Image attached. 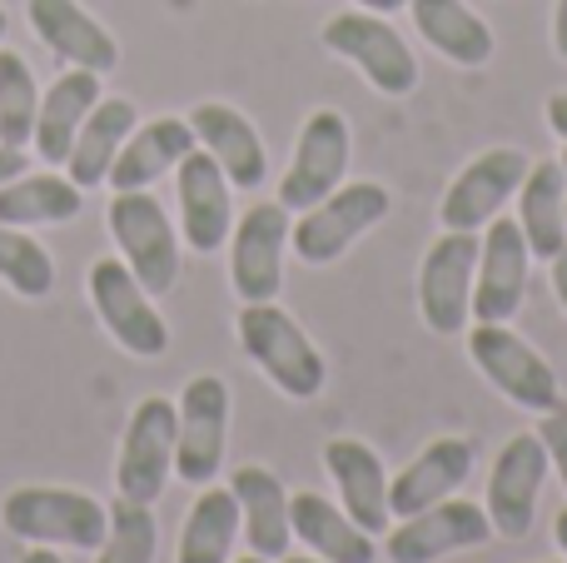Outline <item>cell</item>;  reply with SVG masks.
<instances>
[{
  "instance_id": "obj_1",
  "label": "cell",
  "mask_w": 567,
  "mask_h": 563,
  "mask_svg": "<svg viewBox=\"0 0 567 563\" xmlns=\"http://www.w3.org/2000/svg\"><path fill=\"white\" fill-rule=\"evenodd\" d=\"M0 524L20 544H55V549H100L110 529V509L80 489L60 484H20L0 504Z\"/></svg>"
},
{
  "instance_id": "obj_2",
  "label": "cell",
  "mask_w": 567,
  "mask_h": 563,
  "mask_svg": "<svg viewBox=\"0 0 567 563\" xmlns=\"http://www.w3.org/2000/svg\"><path fill=\"white\" fill-rule=\"evenodd\" d=\"M235 329H239L245 355L265 369L269 385H275L279 395H289V399H319L323 395L329 365H323V355L313 349V339L303 335L299 319H293L289 309H279L275 299L245 305L235 319Z\"/></svg>"
},
{
  "instance_id": "obj_3",
  "label": "cell",
  "mask_w": 567,
  "mask_h": 563,
  "mask_svg": "<svg viewBox=\"0 0 567 563\" xmlns=\"http://www.w3.org/2000/svg\"><path fill=\"white\" fill-rule=\"evenodd\" d=\"M389 209H393L389 190L373 185V180H353V185H339L333 195H323L319 205L299 209V225L289 229V245L303 265H333L373 225H383Z\"/></svg>"
},
{
  "instance_id": "obj_4",
  "label": "cell",
  "mask_w": 567,
  "mask_h": 563,
  "mask_svg": "<svg viewBox=\"0 0 567 563\" xmlns=\"http://www.w3.org/2000/svg\"><path fill=\"white\" fill-rule=\"evenodd\" d=\"M468 355H473V365H478V375L488 379L508 405L528 409V414H553V409H563V385H558V375H553V365L513 325H473Z\"/></svg>"
},
{
  "instance_id": "obj_5",
  "label": "cell",
  "mask_w": 567,
  "mask_h": 563,
  "mask_svg": "<svg viewBox=\"0 0 567 563\" xmlns=\"http://www.w3.org/2000/svg\"><path fill=\"white\" fill-rule=\"evenodd\" d=\"M110 235H115L120 255H125L130 275L150 289V295H169L179 279V239L175 225H169L165 205H159L150 190H120L110 199V215H105Z\"/></svg>"
},
{
  "instance_id": "obj_6",
  "label": "cell",
  "mask_w": 567,
  "mask_h": 563,
  "mask_svg": "<svg viewBox=\"0 0 567 563\" xmlns=\"http://www.w3.org/2000/svg\"><path fill=\"white\" fill-rule=\"evenodd\" d=\"M323 45L333 55L353 60L379 95L403 100L419 90V60H413L409 40L373 10H343V16L323 20Z\"/></svg>"
},
{
  "instance_id": "obj_7",
  "label": "cell",
  "mask_w": 567,
  "mask_h": 563,
  "mask_svg": "<svg viewBox=\"0 0 567 563\" xmlns=\"http://www.w3.org/2000/svg\"><path fill=\"white\" fill-rule=\"evenodd\" d=\"M478 229H443L419 269V315L433 335H458L473 319V275H478Z\"/></svg>"
},
{
  "instance_id": "obj_8",
  "label": "cell",
  "mask_w": 567,
  "mask_h": 563,
  "mask_svg": "<svg viewBox=\"0 0 567 563\" xmlns=\"http://www.w3.org/2000/svg\"><path fill=\"white\" fill-rule=\"evenodd\" d=\"M90 299H95V315L110 329V339L135 359H159L169 349V329L155 309V295L130 275L125 259H95L90 265Z\"/></svg>"
},
{
  "instance_id": "obj_9",
  "label": "cell",
  "mask_w": 567,
  "mask_h": 563,
  "mask_svg": "<svg viewBox=\"0 0 567 563\" xmlns=\"http://www.w3.org/2000/svg\"><path fill=\"white\" fill-rule=\"evenodd\" d=\"M179 434H175V474L185 484H215L225 469L229 444V385L219 375H195L175 405Z\"/></svg>"
},
{
  "instance_id": "obj_10",
  "label": "cell",
  "mask_w": 567,
  "mask_h": 563,
  "mask_svg": "<svg viewBox=\"0 0 567 563\" xmlns=\"http://www.w3.org/2000/svg\"><path fill=\"white\" fill-rule=\"evenodd\" d=\"M175 434H179L175 405L159 395L140 399L125 424V444H120V464H115L120 499L155 504L165 494L169 474H175Z\"/></svg>"
},
{
  "instance_id": "obj_11",
  "label": "cell",
  "mask_w": 567,
  "mask_h": 563,
  "mask_svg": "<svg viewBox=\"0 0 567 563\" xmlns=\"http://www.w3.org/2000/svg\"><path fill=\"white\" fill-rule=\"evenodd\" d=\"M349 155H353V140H349V120L339 110H313L299 130V145H293V160L279 180V205L289 209H309L319 205L323 195L343 185L349 175Z\"/></svg>"
},
{
  "instance_id": "obj_12",
  "label": "cell",
  "mask_w": 567,
  "mask_h": 563,
  "mask_svg": "<svg viewBox=\"0 0 567 563\" xmlns=\"http://www.w3.org/2000/svg\"><path fill=\"white\" fill-rule=\"evenodd\" d=\"M289 209L279 199H259L239 215V225L229 229L235 235V249H229V285L245 305H265V299H279L284 289V249H289Z\"/></svg>"
},
{
  "instance_id": "obj_13",
  "label": "cell",
  "mask_w": 567,
  "mask_h": 563,
  "mask_svg": "<svg viewBox=\"0 0 567 563\" xmlns=\"http://www.w3.org/2000/svg\"><path fill=\"white\" fill-rule=\"evenodd\" d=\"M548 484V449H543L538 429L533 434H513L498 449L488 474V524L503 539H528L533 514H538V494Z\"/></svg>"
},
{
  "instance_id": "obj_14",
  "label": "cell",
  "mask_w": 567,
  "mask_h": 563,
  "mask_svg": "<svg viewBox=\"0 0 567 563\" xmlns=\"http://www.w3.org/2000/svg\"><path fill=\"white\" fill-rule=\"evenodd\" d=\"M528 165L533 160L523 155V150H513V145H493V150H483L478 160H468L463 175L453 180L449 195H443V205H439L443 229H483V225H493L498 209L518 195Z\"/></svg>"
},
{
  "instance_id": "obj_15",
  "label": "cell",
  "mask_w": 567,
  "mask_h": 563,
  "mask_svg": "<svg viewBox=\"0 0 567 563\" xmlns=\"http://www.w3.org/2000/svg\"><path fill=\"white\" fill-rule=\"evenodd\" d=\"M488 539V509L468 504V499H443V504L403 519L389 534L383 554H389V563H439L449 554H463V549H483Z\"/></svg>"
},
{
  "instance_id": "obj_16",
  "label": "cell",
  "mask_w": 567,
  "mask_h": 563,
  "mask_svg": "<svg viewBox=\"0 0 567 563\" xmlns=\"http://www.w3.org/2000/svg\"><path fill=\"white\" fill-rule=\"evenodd\" d=\"M528 239L518 219H493L478 245V275H473V319L478 325H508L528 295Z\"/></svg>"
},
{
  "instance_id": "obj_17",
  "label": "cell",
  "mask_w": 567,
  "mask_h": 563,
  "mask_svg": "<svg viewBox=\"0 0 567 563\" xmlns=\"http://www.w3.org/2000/svg\"><path fill=\"white\" fill-rule=\"evenodd\" d=\"M175 190H179V229H185L195 255H215L235 229V199H229V175L215 165L209 150H189L175 165Z\"/></svg>"
},
{
  "instance_id": "obj_18",
  "label": "cell",
  "mask_w": 567,
  "mask_h": 563,
  "mask_svg": "<svg viewBox=\"0 0 567 563\" xmlns=\"http://www.w3.org/2000/svg\"><path fill=\"white\" fill-rule=\"evenodd\" d=\"M323 469L339 484V509L363 529V534H389V469L363 439H329L323 444Z\"/></svg>"
},
{
  "instance_id": "obj_19",
  "label": "cell",
  "mask_w": 567,
  "mask_h": 563,
  "mask_svg": "<svg viewBox=\"0 0 567 563\" xmlns=\"http://www.w3.org/2000/svg\"><path fill=\"white\" fill-rule=\"evenodd\" d=\"M189 130H195L199 150L215 155V165L225 170L235 190L265 185L269 155H265V140H259V130L249 115H239V110L225 105V100H205V105L189 110Z\"/></svg>"
},
{
  "instance_id": "obj_20",
  "label": "cell",
  "mask_w": 567,
  "mask_h": 563,
  "mask_svg": "<svg viewBox=\"0 0 567 563\" xmlns=\"http://www.w3.org/2000/svg\"><path fill=\"white\" fill-rule=\"evenodd\" d=\"M25 10H30L35 35L45 40L65 65L95 70V75H105V70L120 65L115 35H110L85 6H75V0H25Z\"/></svg>"
},
{
  "instance_id": "obj_21",
  "label": "cell",
  "mask_w": 567,
  "mask_h": 563,
  "mask_svg": "<svg viewBox=\"0 0 567 563\" xmlns=\"http://www.w3.org/2000/svg\"><path fill=\"white\" fill-rule=\"evenodd\" d=\"M473 474V444L468 439H433L403 474L389 479V514L409 519L423 509L453 499V489H463Z\"/></svg>"
},
{
  "instance_id": "obj_22",
  "label": "cell",
  "mask_w": 567,
  "mask_h": 563,
  "mask_svg": "<svg viewBox=\"0 0 567 563\" xmlns=\"http://www.w3.org/2000/svg\"><path fill=\"white\" fill-rule=\"evenodd\" d=\"M229 489H235L239 499V529H245L249 549H255L259 559H284L293 544V529H289V494H284L279 474L265 464H245L235 469V479H229Z\"/></svg>"
},
{
  "instance_id": "obj_23",
  "label": "cell",
  "mask_w": 567,
  "mask_h": 563,
  "mask_svg": "<svg viewBox=\"0 0 567 563\" xmlns=\"http://www.w3.org/2000/svg\"><path fill=\"white\" fill-rule=\"evenodd\" d=\"M195 145L199 140H195V130H189V120H179V115L150 120V125L130 130V140L120 145L115 165H110V185H115V195L120 190H150L159 175H169Z\"/></svg>"
},
{
  "instance_id": "obj_24",
  "label": "cell",
  "mask_w": 567,
  "mask_h": 563,
  "mask_svg": "<svg viewBox=\"0 0 567 563\" xmlns=\"http://www.w3.org/2000/svg\"><path fill=\"white\" fill-rule=\"evenodd\" d=\"M289 529L303 549H313V559L323 563H373L379 549H373V534H363L339 504H329L313 489H299L289 499Z\"/></svg>"
},
{
  "instance_id": "obj_25",
  "label": "cell",
  "mask_w": 567,
  "mask_h": 563,
  "mask_svg": "<svg viewBox=\"0 0 567 563\" xmlns=\"http://www.w3.org/2000/svg\"><path fill=\"white\" fill-rule=\"evenodd\" d=\"M100 105V75L95 70H75L70 65L55 85L40 95V115H35V155L45 165H65L70 145H75L85 115Z\"/></svg>"
},
{
  "instance_id": "obj_26",
  "label": "cell",
  "mask_w": 567,
  "mask_h": 563,
  "mask_svg": "<svg viewBox=\"0 0 567 563\" xmlns=\"http://www.w3.org/2000/svg\"><path fill=\"white\" fill-rule=\"evenodd\" d=\"M413 10V25L419 35L439 50L443 60L463 70H478L493 60V30L478 10H468L463 0H409Z\"/></svg>"
},
{
  "instance_id": "obj_27",
  "label": "cell",
  "mask_w": 567,
  "mask_h": 563,
  "mask_svg": "<svg viewBox=\"0 0 567 563\" xmlns=\"http://www.w3.org/2000/svg\"><path fill=\"white\" fill-rule=\"evenodd\" d=\"M518 229L533 259H553L567 245V185L558 160L528 165L518 185Z\"/></svg>"
},
{
  "instance_id": "obj_28",
  "label": "cell",
  "mask_w": 567,
  "mask_h": 563,
  "mask_svg": "<svg viewBox=\"0 0 567 563\" xmlns=\"http://www.w3.org/2000/svg\"><path fill=\"white\" fill-rule=\"evenodd\" d=\"M135 105L130 100H105L100 95V105L85 115V125H80V135H75V145H70V160H65V170H70V180H75L80 190H95V185H105L110 180V165H115V155H120V145L130 140V130H135Z\"/></svg>"
},
{
  "instance_id": "obj_29",
  "label": "cell",
  "mask_w": 567,
  "mask_h": 563,
  "mask_svg": "<svg viewBox=\"0 0 567 563\" xmlns=\"http://www.w3.org/2000/svg\"><path fill=\"white\" fill-rule=\"evenodd\" d=\"M85 195H80L75 180H60V175H16L10 185H0V225H65V219L80 215Z\"/></svg>"
},
{
  "instance_id": "obj_30",
  "label": "cell",
  "mask_w": 567,
  "mask_h": 563,
  "mask_svg": "<svg viewBox=\"0 0 567 563\" xmlns=\"http://www.w3.org/2000/svg\"><path fill=\"white\" fill-rule=\"evenodd\" d=\"M239 539V499L235 489L205 484V494L195 499L179 534V559L175 563H229Z\"/></svg>"
},
{
  "instance_id": "obj_31",
  "label": "cell",
  "mask_w": 567,
  "mask_h": 563,
  "mask_svg": "<svg viewBox=\"0 0 567 563\" xmlns=\"http://www.w3.org/2000/svg\"><path fill=\"white\" fill-rule=\"evenodd\" d=\"M35 115H40L35 70L25 65V55L0 50V145L25 150L35 140Z\"/></svg>"
},
{
  "instance_id": "obj_32",
  "label": "cell",
  "mask_w": 567,
  "mask_h": 563,
  "mask_svg": "<svg viewBox=\"0 0 567 563\" xmlns=\"http://www.w3.org/2000/svg\"><path fill=\"white\" fill-rule=\"evenodd\" d=\"M0 279H6L20 299H45L50 289H55V259H50L45 245L30 239L25 229L0 225Z\"/></svg>"
},
{
  "instance_id": "obj_33",
  "label": "cell",
  "mask_w": 567,
  "mask_h": 563,
  "mask_svg": "<svg viewBox=\"0 0 567 563\" xmlns=\"http://www.w3.org/2000/svg\"><path fill=\"white\" fill-rule=\"evenodd\" d=\"M159 549V529L150 504H135V499H115L110 509V529L105 544L95 549V563H155Z\"/></svg>"
},
{
  "instance_id": "obj_34",
  "label": "cell",
  "mask_w": 567,
  "mask_h": 563,
  "mask_svg": "<svg viewBox=\"0 0 567 563\" xmlns=\"http://www.w3.org/2000/svg\"><path fill=\"white\" fill-rule=\"evenodd\" d=\"M538 439H543V449H548V469H558V479H563V489H567V409H553V414H543Z\"/></svg>"
},
{
  "instance_id": "obj_35",
  "label": "cell",
  "mask_w": 567,
  "mask_h": 563,
  "mask_svg": "<svg viewBox=\"0 0 567 563\" xmlns=\"http://www.w3.org/2000/svg\"><path fill=\"white\" fill-rule=\"evenodd\" d=\"M30 170V160H25V150H16V145H0V185H10L16 175H25Z\"/></svg>"
},
{
  "instance_id": "obj_36",
  "label": "cell",
  "mask_w": 567,
  "mask_h": 563,
  "mask_svg": "<svg viewBox=\"0 0 567 563\" xmlns=\"http://www.w3.org/2000/svg\"><path fill=\"white\" fill-rule=\"evenodd\" d=\"M548 125H553V135L567 145V90H558V95H548Z\"/></svg>"
},
{
  "instance_id": "obj_37",
  "label": "cell",
  "mask_w": 567,
  "mask_h": 563,
  "mask_svg": "<svg viewBox=\"0 0 567 563\" xmlns=\"http://www.w3.org/2000/svg\"><path fill=\"white\" fill-rule=\"evenodd\" d=\"M548 265H553V295H558V305H563V315H567V245L548 259Z\"/></svg>"
},
{
  "instance_id": "obj_38",
  "label": "cell",
  "mask_w": 567,
  "mask_h": 563,
  "mask_svg": "<svg viewBox=\"0 0 567 563\" xmlns=\"http://www.w3.org/2000/svg\"><path fill=\"white\" fill-rule=\"evenodd\" d=\"M553 50L567 60V0H558V10H553Z\"/></svg>"
},
{
  "instance_id": "obj_39",
  "label": "cell",
  "mask_w": 567,
  "mask_h": 563,
  "mask_svg": "<svg viewBox=\"0 0 567 563\" xmlns=\"http://www.w3.org/2000/svg\"><path fill=\"white\" fill-rule=\"evenodd\" d=\"M20 563H65L55 554V549H45V544H35V549H25V554H20Z\"/></svg>"
},
{
  "instance_id": "obj_40",
  "label": "cell",
  "mask_w": 567,
  "mask_h": 563,
  "mask_svg": "<svg viewBox=\"0 0 567 563\" xmlns=\"http://www.w3.org/2000/svg\"><path fill=\"white\" fill-rule=\"evenodd\" d=\"M409 0H359V10H373V16H393V10H403Z\"/></svg>"
},
{
  "instance_id": "obj_41",
  "label": "cell",
  "mask_w": 567,
  "mask_h": 563,
  "mask_svg": "<svg viewBox=\"0 0 567 563\" xmlns=\"http://www.w3.org/2000/svg\"><path fill=\"white\" fill-rule=\"evenodd\" d=\"M553 539H558V549H563V559H567V509L558 514V524H553Z\"/></svg>"
},
{
  "instance_id": "obj_42",
  "label": "cell",
  "mask_w": 567,
  "mask_h": 563,
  "mask_svg": "<svg viewBox=\"0 0 567 563\" xmlns=\"http://www.w3.org/2000/svg\"><path fill=\"white\" fill-rule=\"evenodd\" d=\"M558 165H563V185H567V145H563V155H558Z\"/></svg>"
},
{
  "instance_id": "obj_43",
  "label": "cell",
  "mask_w": 567,
  "mask_h": 563,
  "mask_svg": "<svg viewBox=\"0 0 567 563\" xmlns=\"http://www.w3.org/2000/svg\"><path fill=\"white\" fill-rule=\"evenodd\" d=\"M235 563H275V559H259V554H249V559H235Z\"/></svg>"
},
{
  "instance_id": "obj_44",
  "label": "cell",
  "mask_w": 567,
  "mask_h": 563,
  "mask_svg": "<svg viewBox=\"0 0 567 563\" xmlns=\"http://www.w3.org/2000/svg\"><path fill=\"white\" fill-rule=\"evenodd\" d=\"M279 563H323V559H289V554H284Z\"/></svg>"
},
{
  "instance_id": "obj_45",
  "label": "cell",
  "mask_w": 567,
  "mask_h": 563,
  "mask_svg": "<svg viewBox=\"0 0 567 563\" xmlns=\"http://www.w3.org/2000/svg\"><path fill=\"white\" fill-rule=\"evenodd\" d=\"M0 35H6V10H0Z\"/></svg>"
},
{
  "instance_id": "obj_46",
  "label": "cell",
  "mask_w": 567,
  "mask_h": 563,
  "mask_svg": "<svg viewBox=\"0 0 567 563\" xmlns=\"http://www.w3.org/2000/svg\"><path fill=\"white\" fill-rule=\"evenodd\" d=\"M558 563H567V559H558Z\"/></svg>"
}]
</instances>
